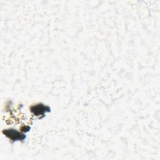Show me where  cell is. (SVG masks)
Listing matches in <instances>:
<instances>
[{
  "label": "cell",
  "instance_id": "6da1fadb",
  "mask_svg": "<svg viewBox=\"0 0 160 160\" xmlns=\"http://www.w3.org/2000/svg\"><path fill=\"white\" fill-rule=\"evenodd\" d=\"M30 109H31V111L35 116H37L44 115L46 112L50 111V108L48 106H46L41 103H38L34 106H32Z\"/></svg>",
  "mask_w": 160,
  "mask_h": 160
},
{
  "label": "cell",
  "instance_id": "7a4b0ae2",
  "mask_svg": "<svg viewBox=\"0 0 160 160\" xmlns=\"http://www.w3.org/2000/svg\"><path fill=\"white\" fill-rule=\"evenodd\" d=\"M3 133L8 137L9 139L13 140V141H17V140H21L24 139L26 137L24 136V134H21L19 132L14 130V129H6L3 131Z\"/></svg>",
  "mask_w": 160,
  "mask_h": 160
}]
</instances>
